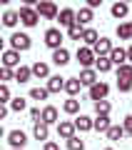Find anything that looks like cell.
<instances>
[{
    "mask_svg": "<svg viewBox=\"0 0 132 150\" xmlns=\"http://www.w3.org/2000/svg\"><path fill=\"white\" fill-rule=\"evenodd\" d=\"M122 128H125V133H130V130H132V115H125V123H122Z\"/></svg>",
    "mask_w": 132,
    "mask_h": 150,
    "instance_id": "cell-41",
    "label": "cell"
},
{
    "mask_svg": "<svg viewBox=\"0 0 132 150\" xmlns=\"http://www.w3.org/2000/svg\"><path fill=\"white\" fill-rule=\"evenodd\" d=\"M102 5V0H87V8L90 10H95V8H100Z\"/></svg>",
    "mask_w": 132,
    "mask_h": 150,
    "instance_id": "cell-44",
    "label": "cell"
},
{
    "mask_svg": "<svg viewBox=\"0 0 132 150\" xmlns=\"http://www.w3.org/2000/svg\"><path fill=\"white\" fill-rule=\"evenodd\" d=\"M8 143H10V148L22 150L27 145V135L22 133V130H10V133H8Z\"/></svg>",
    "mask_w": 132,
    "mask_h": 150,
    "instance_id": "cell-7",
    "label": "cell"
},
{
    "mask_svg": "<svg viewBox=\"0 0 132 150\" xmlns=\"http://www.w3.org/2000/svg\"><path fill=\"white\" fill-rule=\"evenodd\" d=\"M0 138H5V128L3 125H0Z\"/></svg>",
    "mask_w": 132,
    "mask_h": 150,
    "instance_id": "cell-47",
    "label": "cell"
},
{
    "mask_svg": "<svg viewBox=\"0 0 132 150\" xmlns=\"http://www.w3.org/2000/svg\"><path fill=\"white\" fill-rule=\"evenodd\" d=\"M97 40H100V33H97L95 28H85V33H82V43H85V48H92Z\"/></svg>",
    "mask_w": 132,
    "mask_h": 150,
    "instance_id": "cell-19",
    "label": "cell"
},
{
    "mask_svg": "<svg viewBox=\"0 0 132 150\" xmlns=\"http://www.w3.org/2000/svg\"><path fill=\"white\" fill-rule=\"evenodd\" d=\"M10 45H13V50H15V53H25V50H30L32 40H30V35H27V33H13Z\"/></svg>",
    "mask_w": 132,
    "mask_h": 150,
    "instance_id": "cell-1",
    "label": "cell"
},
{
    "mask_svg": "<svg viewBox=\"0 0 132 150\" xmlns=\"http://www.w3.org/2000/svg\"><path fill=\"white\" fill-rule=\"evenodd\" d=\"M45 45H48L50 50H60L62 48V30H60V28L45 30Z\"/></svg>",
    "mask_w": 132,
    "mask_h": 150,
    "instance_id": "cell-2",
    "label": "cell"
},
{
    "mask_svg": "<svg viewBox=\"0 0 132 150\" xmlns=\"http://www.w3.org/2000/svg\"><path fill=\"white\" fill-rule=\"evenodd\" d=\"M3 68H20V53H15V50H5L3 53Z\"/></svg>",
    "mask_w": 132,
    "mask_h": 150,
    "instance_id": "cell-15",
    "label": "cell"
},
{
    "mask_svg": "<svg viewBox=\"0 0 132 150\" xmlns=\"http://www.w3.org/2000/svg\"><path fill=\"white\" fill-rule=\"evenodd\" d=\"M82 33H85V28H80V25H72V28H67V38L70 40H82Z\"/></svg>",
    "mask_w": 132,
    "mask_h": 150,
    "instance_id": "cell-34",
    "label": "cell"
},
{
    "mask_svg": "<svg viewBox=\"0 0 132 150\" xmlns=\"http://www.w3.org/2000/svg\"><path fill=\"white\" fill-rule=\"evenodd\" d=\"M107 93H110V85H107V83H102V80H97L95 85L90 88V100H92V103L107 100Z\"/></svg>",
    "mask_w": 132,
    "mask_h": 150,
    "instance_id": "cell-5",
    "label": "cell"
},
{
    "mask_svg": "<svg viewBox=\"0 0 132 150\" xmlns=\"http://www.w3.org/2000/svg\"><path fill=\"white\" fill-rule=\"evenodd\" d=\"M10 150H15V148H10Z\"/></svg>",
    "mask_w": 132,
    "mask_h": 150,
    "instance_id": "cell-51",
    "label": "cell"
},
{
    "mask_svg": "<svg viewBox=\"0 0 132 150\" xmlns=\"http://www.w3.org/2000/svg\"><path fill=\"white\" fill-rule=\"evenodd\" d=\"M67 150H85V140H80L77 135H72L67 140Z\"/></svg>",
    "mask_w": 132,
    "mask_h": 150,
    "instance_id": "cell-36",
    "label": "cell"
},
{
    "mask_svg": "<svg viewBox=\"0 0 132 150\" xmlns=\"http://www.w3.org/2000/svg\"><path fill=\"white\" fill-rule=\"evenodd\" d=\"M40 123L48 125V128L55 125V123H58V108H55V105H45L42 112H40Z\"/></svg>",
    "mask_w": 132,
    "mask_h": 150,
    "instance_id": "cell-8",
    "label": "cell"
},
{
    "mask_svg": "<svg viewBox=\"0 0 132 150\" xmlns=\"http://www.w3.org/2000/svg\"><path fill=\"white\" fill-rule=\"evenodd\" d=\"M112 18H117V20H122V18H127V13H130V5L127 3H115V5L110 8Z\"/></svg>",
    "mask_w": 132,
    "mask_h": 150,
    "instance_id": "cell-24",
    "label": "cell"
},
{
    "mask_svg": "<svg viewBox=\"0 0 132 150\" xmlns=\"http://www.w3.org/2000/svg\"><path fill=\"white\" fill-rule=\"evenodd\" d=\"M62 110L67 112V115H77V112H80V100H77V98L65 100V103H62Z\"/></svg>",
    "mask_w": 132,
    "mask_h": 150,
    "instance_id": "cell-28",
    "label": "cell"
},
{
    "mask_svg": "<svg viewBox=\"0 0 132 150\" xmlns=\"http://www.w3.org/2000/svg\"><path fill=\"white\" fill-rule=\"evenodd\" d=\"M40 108H30V120H32V123H40Z\"/></svg>",
    "mask_w": 132,
    "mask_h": 150,
    "instance_id": "cell-40",
    "label": "cell"
},
{
    "mask_svg": "<svg viewBox=\"0 0 132 150\" xmlns=\"http://www.w3.org/2000/svg\"><path fill=\"white\" fill-rule=\"evenodd\" d=\"M107 58H110L112 65H117V68H120V65L127 63V50H125V48H112V53L107 55Z\"/></svg>",
    "mask_w": 132,
    "mask_h": 150,
    "instance_id": "cell-17",
    "label": "cell"
},
{
    "mask_svg": "<svg viewBox=\"0 0 132 150\" xmlns=\"http://www.w3.org/2000/svg\"><path fill=\"white\" fill-rule=\"evenodd\" d=\"M117 78H122V80H132V65L130 63L120 65V68H117Z\"/></svg>",
    "mask_w": 132,
    "mask_h": 150,
    "instance_id": "cell-33",
    "label": "cell"
},
{
    "mask_svg": "<svg viewBox=\"0 0 132 150\" xmlns=\"http://www.w3.org/2000/svg\"><path fill=\"white\" fill-rule=\"evenodd\" d=\"M127 135H130V138H132V130H130V133H127Z\"/></svg>",
    "mask_w": 132,
    "mask_h": 150,
    "instance_id": "cell-48",
    "label": "cell"
},
{
    "mask_svg": "<svg viewBox=\"0 0 132 150\" xmlns=\"http://www.w3.org/2000/svg\"><path fill=\"white\" fill-rule=\"evenodd\" d=\"M125 138V128L122 125H110V130H107V140H112V143H117V140Z\"/></svg>",
    "mask_w": 132,
    "mask_h": 150,
    "instance_id": "cell-27",
    "label": "cell"
},
{
    "mask_svg": "<svg viewBox=\"0 0 132 150\" xmlns=\"http://www.w3.org/2000/svg\"><path fill=\"white\" fill-rule=\"evenodd\" d=\"M117 90H120V93H130L132 90V80H122V78H117Z\"/></svg>",
    "mask_w": 132,
    "mask_h": 150,
    "instance_id": "cell-38",
    "label": "cell"
},
{
    "mask_svg": "<svg viewBox=\"0 0 132 150\" xmlns=\"http://www.w3.org/2000/svg\"><path fill=\"white\" fill-rule=\"evenodd\" d=\"M110 115H97L95 120H92V128L97 130V133H107V130H110Z\"/></svg>",
    "mask_w": 132,
    "mask_h": 150,
    "instance_id": "cell-20",
    "label": "cell"
},
{
    "mask_svg": "<svg viewBox=\"0 0 132 150\" xmlns=\"http://www.w3.org/2000/svg\"><path fill=\"white\" fill-rule=\"evenodd\" d=\"M35 13H37V18H45V20H55L58 18V5L55 3H37L35 5Z\"/></svg>",
    "mask_w": 132,
    "mask_h": 150,
    "instance_id": "cell-3",
    "label": "cell"
},
{
    "mask_svg": "<svg viewBox=\"0 0 132 150\" xmlns=\"http://www.w3.org/2000/svg\"><path fill=\"white\" fill-rule=\"evenodd\" d=\"M92 10L90 8H80V10H75V25H80V28H85V25H90L92 23Z\"/></svg>",
    "mask_w": 132,
    "mask_h": 150,
    "instance_id": "cell-13",
    "label": "cell"
},
{
    "mask_svg": "<svg viewBox=\"0 0 132 150\" xmlns=\"http://www.w3.org/2000/svg\"><path fill=\"white\" fill-rule=\"evenodd\" d=\"M0 28H3V20H0Z\"/></svg>",
    "mask_w": 132,
    "mask_h": 150,
    "instance_id": "cell-49",
    "label": "cell"
},
{
    "mask_svg": "<svg viewBox=\"0 0 132 150\" xmlns=\"http://www.w3.org/2000/svg\"><path fill=\"white\" fill-rule=\"evenodd\" d=\"M77 63L82 65V70L85 68H92L95 65V53H92V48H77Z\"/></svg>",
    "mask_w": 132,
    "mask_h": 150,
    "instance_id": "cell-6",
    "label": "cell"
},
{
    "mask_svg": "<svg viewBox=\"0 0 132 150\" xmlns=\"http://www.w3.org/2000/svg\"><path fill=\"white\" fill-rule=\"evenodd\" d=\"M95 70H97V73H110V70H112L110 58H107V55H102V58H95Z\"/></svg>",
    "mask_w": 132,
    "mask_h": 150,
    "instance_id": "cell-29",
    "label": "cell"
},
{
    "mask_svg": "<svg viewBox=\"0 0 132 150\" xmlns=\"http://www.w3.org/2000/svg\"><path fill=\"white\" fill-rule=\"evenodd\" d=\"M18 20H20V18H18L15 10H5V15H3V25H5V28H15Z\"/></svg>",
    "mask_w": 132,
    "mask_h": 150,
    "instance_id": "cell-30",
    "label": "cell"
},
{
    "mask_svg": "<svg viewBox=\"0 0 132 150\" xmlns=\"http://www.w3.org/2000/svg\"><path fill=\"white\" fill-rule=\"evenodd\" d=\"M5 53V40H3V38H0V55Z\"/></svg>",
    "mask_w": 132,
    "mask_h": 150,
    "instance_id": "cell-46",
    "label": "cell"
},
{
    "mask_svg": "<svg viewBox=\"0 0 132 150\" xmlns=\"http://www.w3.org/2000/svg\"><path fill=\"white\" fill-rule=\"evenodd\" d=\"M30 98H32V100H48L50 93L45 90V88H32V90H30Z\"/></svg>",
    "mask_w": 132,
    "mask_h": 150,
    "instance_id": "cell-35",
    "label": "cell"
},
{
    "mask_svg": "<svg viewBox=\"0 0 132 150\" xmlns=\"http://www.w3.org/2000/svg\"><path fill=\"white\" fill-rule=\"evenodd\" d=\"M45 150H60V145L55 143V140H48V143H45Z\"/></svg>",
    "mask_w": 132,
    "mask_h": 150,
    "instance_id": "cell-43",
    "label": "cell"
},
{
    "mask_svg": "<svg viewBox=\"0 0 132 150\" xmlns=\"http://www.w3.org/2000/svg\"><path fill=\"white\" fill-rule=\"evenodd\" d=\"M8 112H10V108L0 103V120H5V118H8Z\"/></svg>",
    "mask_w": 132,
    "mask_h": 150,
    "instance_id": "cell-42",
    "label": "cell"
},
{
    "mask_svg": "<svg viewBox=\"0 0 132 150\" xmlns=\"http://www.w3.org/2000/svg\"><path fill=\"white\" fill-rule=\"evenodd\" d=\"M65 88V78H60V75H50L48 78V85H45V90L53 95V93H60Z\"/></svg>",
    "mask_w": 132,
    "mask_h": 150,
    "instance_id": "cell-16",
    "label": "cell"
},
{
    "mask_svg": "<svg viewBox=\"0 0 132 150\" xmlns=\"http://www.w3.org/2000/svg\"><path fill=\"white\" fill-rule=\"evenodd\" d=\"M5 80H13V70H10V68H3V65H0V83L5 85Z\"/></svg>",
    "mask_w": 132,
    "mask_h": 150,
    "instance_id": "cell-39",
    "label": "cell"
},
{
    "mask_svg": "<svg viewBox=\"0 0 132 150\" xmlns=\"http://www.w3.org/2000/svg\"><path fill=\"white\" fill-rule=\"evenodd\" d=\"M127 63L132 65V45H130V48H127Z\"/></svg>",
    "mask_w": 132,
    "mask_h": 150,
    "instance_id": "cell-45",
    "label": "cell"
},
{
    "mask_svg": "<svg viewBox=\"0 0 132 150\" xmlns=\"http://www.w3.org/2000/svg\"><path fill=\"white\" fill-rule=\"evenodd\" d=\"M72 125H75V133H87V130H92V118H87V115H77V118L72 120Z\"/></svg>",
    "mask_w": 132,
    "mask_h": 150,
    "instance_id": "cell-18",
    "label": "cell"
},
{
    "mask_svg": "<svg viewBox=\"0 0 132 150\" xmlns=\"http://www.w3.org/2000/svg\"><path fill=\"white\" fill-rule=\"evenodd\" d=\"M32 78V73H30V68L27 65H20V68H15V73H13V80H18L22 85V83H27Z\"/></svg>",
    "mask_w": 132,
    "mask_h": 150,
    "instance_id": "cell-21",
    "label": "cell"
},
{
    "mask_svg": "<svg viewBox=\"0 0 132 150\" xmlns=\"http://www.w3.org/2000/svg\"><path fill=\"white\" fill-rule=\"evenodd\" d=\"M110 110H112L110 100H97L95 103V112H97V115H110Z\"/></svg>",
    "mask_w": 132,
    "mask_h": 150,
    "instance_id": "cell-32",
    "label": "cell"
},
{
    "mask_svg": "<svg viewBox=\"0 0 132 150\" xmlns=\"http://www.w3.org/2000/svg\"><path fill=\"white\" fill-rule=\"evenodd\" d=\"M117 38H120V40H132V23L130 20L117 25Z\"/></svg>",
    "mask_w": 132,
    "mask_h": 150,
    "instance_id": "cell-26",
    "label": "cell"
},
{
    "mask_svg": "<svg viewBox=\"0 0 132 150\" xmlns=\"http://www.w3.org/2000/svg\"><path fill=\"white\" fill-rule=\"evenodd\" d=\"M72 135H75V125H72V120H58V138L70 140Z\"/></svg>",
    "mask_w": 132,
    "mask_h": 150,
    "instance_id": "cell-10",
    "label": "cell"
},
{
    "mask_svg": "<svg viewBox=\"0 0 132 150\" xmlns=\"http://www.w3.org/2000/svg\"><path fill=\"white\" fill-rule=\"evenodd\" d=\"M8 108H10L13 112H22V110L27 108V100H25V98H13V100H10V105H8Z\"/></svg>",
    "mask_w": 132,
    "mask_h": 150,
    "instance_id": "cell-31",
    "label": "cell"
},
{
    "mask_svg": "<svg viewBox=\"0 0 132 150\" xmlns=\"http://www.w3.org/2000/svg\"><path fill=\"white\" fill-rule=\"evenodd\" d=\"M58 20H60V28H72L75 25V10H72V8H62V10H58Z\"/></svg>",
    "mask_w": 132,
    "mask_h": 150,
    "instance_id": "cell-12",
    "label": "cell"
},
{
    "mask_svg": "<svg viewBox=\"0 0 132 150\" xmlns=\"http://www.w3.org/2000/svg\"><path fill=\"white\" fill-rule=\"evenodd\" d=\"M92 53H95V58L110 55V53H112V40H110V38H100V40L92 45Z\"/></svg>",
    "mask_w": 132,
    "mask_h": 150,
    "instance_id": "cell-9",
    "label": "cell"
},
{
    "mask_svg": "<svg viewBox=\"0 0 132 150\" xmlns=\"http://www.w3.org/2000/svg\"><path fill=\"white\" fill-rule=\"evenodd\" d=\"M30 73H32V78H45V80H48L50 78V65L48 63H42V60H37V63H32L30 65Z\"/></svg>",
    "mask_w": 132,
    "mask_h": 150,
    "instance_id": "cell-14",
    "label": "cell"
},
{
    "mask_svg": "<svg viewBox=\"0 0 132 150\" xmlns=\"http://www.w3.org/2000/svg\"><path fill=\"white\" fill-rule=\"evenodd\" d=\"M105 150H112V148H105Z\"/></svg>",
    "mask_w": 132,
    "mask_h": 150,
    "instance_id": "cell-50",
    "label": "cell"
},
{
    "mask_svg": "<svg viewBox=\"0 0 132 150\" xmlns=\"http://www.w3.org/2000/svg\"><path fill=\"white\" fill-rule=\"evenodd\" d=\"M77 80H80V85H87V88H92L97 83V70L95 68H85L82 73L77 75Z\"/></svg>",
    "mask_w": 132,
    "mask_h": 150,
    "instance_id": "cell-11",
    "label": "cell"
},
{
    "mask_svg": "<svg viewBox=\"0 0 132 150\" xmlns=\"http://www.w3.org/2000/svg\"><path fill=\"white\" fill-rule=\"evenodd\" d=\"M18 18H20V23H22L25 28H35L37 20H40V18H37V13H35V8H25V5L18 10Z\"/></svg>",
    "mask_w": 132,
    "mask_h": 150,
    "instance_id": "cell-4",
    "label": "cell"
},
{
    "mask_svg": "<svg viewBox=\"0 0 132 150\" xmlns=\"http://www.w3.org/2000/svg\"><path fill=\"white\" fill-rule=\"evenodd\" d=\"M53 63L58 65V68L67 65V63H70V53H67L65 48H60V50H53Z\"/></svg>",
    "mask_w": 132,
    "mask_h": 150,
    "instance_id": "cell-23",
    "label": "cell"
},
{
    "mask_svg": "<svg viewBox=\"0 0 132 150\" xmlns=\"http://www.w3.org/2000/svg\"><path fill=\"white\" fill-rule=\"evenodd\" d=\"M32 135H35V140H45V143H48V138H50V128H48V125H42V123H35Z\"/></svg>",
    "mask_w": 132,
    "mask_h": 150,
    "instance_id": "cell-25",
    "label": "cell"
},
{
    "mask_svg": "<svg viewBox=\"0 0 132 150\" xmlns=\"http://www.w3.org/2000/svg\"><path fill=\"white\" fill-rule=\"evenodd\" d=\"M80 88H82V85H80V80H77V78H65V88H62V90L67 93L70 98H75V95H77V93H80Z\"/></svg>",
    "mask_w": 132,
    "mask_h": 150,
    "instance_id": "cell-22",
    "label": "cell"
},
{
    "mask_svg": "<svg viewBox=\"0 0 132 150\" xmlns=\"http://www.w3.org/2000/svg\"><path fill=\"white\" fill-rule=\"evenodd\" d=\"M10 100H13V95H10V88L0 83V103H3V105H8Z\"/></svg>",
    "mask_w": 132,
    "mask_h": 150,
    "instance_id": "cell-37",
    "label": "cell"
}]
</instances>
